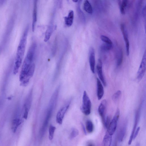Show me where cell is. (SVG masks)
Returning <instances> with one entry per match:
<instances>
[{
	"label": "cell",
	"mask_w": 146,
	"mask_h": 146,
	"mask_svg": "<svg viewBox=\"0 0 146 146\" xmlns=\"http://www.w3.org/2000/svg\"><path fill=\"white\" fill-rule=\"evenodd\" d=\"M29 30V26L25 28L18 44L14 64L13 68V73L16 75L18 72L22 64L26 47L27 39Z\"/></svg>",
	"instance_id": "obj_1"
},
{
	"label": "cell",
	"mask_w": 146,
	"mask_h": 146,
	"mask_svg": "<svg viewBox=\"0 0 146 146\" xmlns=\"http://www.w3.org/2000/svg\"><path fill=\"white\" fill-rule=\"evenodd\" d=\"M36 48V44L33 42L29 47L22 66L19 74V79L21 82L26 78L33 62Z\"/></svg>",
	"instance_id": "obj_2"
},
{
	"label": "cell",
	"mask_w": 146,
	"mask_h": 146,
	"mask_svg": "<svg viewBox=\"0 0 146 146\" xmlns=\"http://www.w3.org/2000/svg\"><path fill=\"white\" fill-rule=\"evenodd\" d=\"M58 97L56 95L53 94L50 99L45 119L40 130L39 135L41 138L44 136L45 133L49 122L56 106Z\"/></svg>",
	"instance_id": "obj_3"
},
{
	"label": "cell",
	"mask_w": 146,
	"mask_h": 146,
	"mask_svg": "<svg viewBox=\"0 0 146 146\" xmlns=\"http://www.w3.org/2000/svg\"><path fill=\"white\" fill-rule=\"evenodd\" d=\"M91 102L86 91L83 92L82 104L80 107L82 112L85 115H88L91 112Z\"/></svg>",
	"instance_id": "obj_4"
},
{
	"label": "cell",
	"mask_w": 146,
	"mask_h": 146,
	"mask_svg": "<svg viewBox=\"0 0 146 146\" xmlns=\"http://www.w3.org/2000/svg\"><path fill=\"white\" fill-rule=\"evenodd\" d=\"M120 115V111L117 109L111 121H110L107 128V131L110 135H112L115 132Z\"/></svg>",
	"instance_id": "obj_5"
},
{
	"label": "cell",
	"mask_w": 146,
	"mask_h": 146,
	"mask_svg": "<svg viewBox=\"0 0 146 146\" xmlns=\"http://www.w3.org/2000/svg\"><path fill=\"white\" fill-rule=\"evenodd\" d=\"M146 67V53L145 51L137 74V78L138 81H140L143 77L145 72Z\"/></svg>",
	"instance_id": "obj_6"
},
{
	"label": "cell",
	"mask_w": 146,
	"mask_h": 146,
	"mask_svg": "<svg viewBox=\"0 0 146 146\" xmlns=\"http://www.w3.org/2000/svg\"><path fill=\"white\" fill-rule=\"evenodd\" d=\"M70 103V102L65 104L58 112L56 117V121L59 124H62L65 115L69 107Z\"/></svg>",
	"instance_id": "obj_7"
},
{
	"label": "cell",
	"mask_w": 146,
	"mask_h": 146,
	"mask_svg": "<svg viewBox=\"0 0 146 146\" xmlns=\"http://www.w3.org/2000/svg\"><path fill=\"white\" fill-rule=\"evenodd\" d=\"M120 29L126 45V54L128 56L129 54V43L127 31L124 24H121Z\"/></svg>",
	"instance_id": "obj_8"
},
{
	"label": "cell",
	"mask_w": 146,
	"mask_h": 146,
	"mask_svg": "<svg viewBox=\"0 0 146 146\" xmlns=\"http://www.w3.org/2000/svg\"><path fill=\"white\" fill-rule=\"evenodd\" d=\"M107 101L105 99L103 100L101 102L98 108L99 113L102 117L103 124H104L106 118L105 115L107 107Z\"/></svg>",
	"instance_id": "obj_9"
},
{
	"label": "cell",
	"mask_w": 146,
	"mask_h": 146,
	"mask_svg": "<svg viewBox=\"0 0 146 146\" xmlns=\"http://www.w3.org/2000/svg\"><path fill=\"white\" fill-rule=\"evenodd\" d=\"M102 60L99 59L98 60L96 65V70L98 77L104 86H106L107 83L104 77L102 72Z\"/></svg>",
	"instance_id": "obj_10"
},
{
	"label": "cell",
	"mask_w": 146,
	"mask_h": 146,
	"mask_svg": "<svg viewBox=\"0 0 146 146\" xmlns=\"http://www.w3.org/2000/svg\"><path fill=\"white\" fill-rule=\"evenodd\" d=\"M89 56L90 68L92 73L94 74L95 72V53L94 49L92 47H91L89 49Z\"/></svg>",
	"instance_id": "obj_11"
},
{
	"label": "cell",
	"mask_w": 146,
	"mask_h": 146,
	"mask_svg": "<svg viewBox=\"0 0 146 146\" xmlns=\"http://www.w3.org/2000/svg\"><path fill=\"white\" fill-rule=\"evenodd\" d=\"M104 93V88L100 80L97 78V95L98 99L101 100Z\"/></svg>",
	"instance_id": "obj_12"
},
{
	"label": "cell",
	"mask_w": 146,
	"mask_h": 146,
	"mask_svg": "<svg viewBox=\"0 0 146 146\" xmlns=\"http://www.w3.org/2000/svg\"><path fill=\"white\" fill-rule=\"evenodd\" d=\"M37 1L38 0H34L32 23V29L33 32L34 31L37 21Z\"/></svg>",
	"instance_id": "obj_13"
},
{
	"label": "cell",
	"mask_w": 146,
	"mask_h": 146,
	"mask_svg": "<svg viewBox=\"0 0 146 146\" xmlns=\"http://www.w3.org/2000/svg\"><path fill=\"white\" fill-rule=\"evenodd\" d=\"M74 13L72 10L69 11L67 16L64 17L65 25L68 27L71 26L74 20Z\"/></svg>",
	"instance_id": "obj_14"
},
{
	"label": "cell",
	"mask_w": 146,
	"mask_h": 146,
	"mask_svg": "<svg viewBox=\"0 0 146 146\" xmlns=\"http://www.w3.org/2000/svg\"><path fill=\"white\" fill-rule=\"evenodd\" d=\"M139 119V112L138 111H137L136 112L135 118V121L134 123V126L131 132V136L130 137L128 144L129 145H130L132 142L133 139V137L134 132L136 130V129L138 121Z\"/></svg>",
	"instance_id": "obj_15"
},
{
	"label": "cell",
	"mask_w": 146,
	"mask_h": 146,
	"mask_svg": "<svg viewBox=\"0 0 146 146\" xmlns=\"http://www.w3.org/2000/svg\"><path fill=\"white\" fill-rule=\"evenodd\" d=\"M54 30V26L52 25H50L47 29L45 35L44 40L45 42L48 41L50 39Z\"/></svg>",
	"instance_id": "obj_16"
},
{
	"label": "cell",
	"mask_w": 146,
	"mask_h": 146,
	"mask_svg": "<svg viewBox=\"0 0 146 146\" xmlns=\"http://www.w3.org/2000/svg\"><path fill=\"white\" fill-rule=\"evenodd\" d=\"M112 141V135L109 134L107 131L105 135L103 140L104 146H110L111 145Z\"/></svg>",
	"instance_id": "obj_17"
},
{
	"label": "cell",
	"mask_w": 146,
	"mask_h": 146,
	"mask_svg": "<svg viewBox=\"0 0 146 146\" xmlns=\"http://www.w3.org/2000/svg\"><path fill=\"white\" fill-rule=\"evenodd\" d=\"M84 10L90 14H92L93 9L90 3L88 0L84 1Z\"/></svg>",
	"instance_id": "obj_18"
},
{
	"label": "cell",
	"mask_w": 146,
	"mask_h": 146,
	"mask_svg": "<svg viewBox=\"0 0 146 146\" xmlns=\"http://www.w3.org/2000/svg\"><path fill=\"white\" fill-rule=\"evenodd\" d=\"M126 130L125 125L123 126L121 129L118 135V139L119 142H121L125 137Z\"/></svg>",
	"instance_id": "obj_19"
},
{
	"label": "cell",
	"mask_w": 146,
	"mask_h": 146,
	"mask_svg": "<svg viewBox=\"0 0 146 146\" xmlns=\"http://www.w3.org/2000/svg\"><path fill=\"white\" fill-rule=\"evenodd\" d=\"M123 59V53L122 49L120 48L117 55V66H119L121 64Z\"/></svg>",
	"instance_id": "obj_20"
},
{
	"label": "cell",
	"mask_w": 146,
	"mask_h": 146,
	"mask_svg": "<svg viewBox=\"0 0 146 146\" xmlns=\"http://www.w3.org/2000/svg\"><path fill=\"white\" fill-rule=\"evenodd\" d=\"M86 129L89 133H92L94 130V125L93 123L90 120H88L86 123Z\"/></svg>",
	"instance_id": "obj_21"
},
{
	"label": "cell",
	"mask_w": 146,
	"mask_h": 146,
	"mask_svg": "<svg viewBox=\"0 0 146 146\" xmlns=\"http://www.w3.org/2000/svg\"><path fill=\"white\" fill-rule=\"evenodd\" d=\"M82 0H78V2L77 6V11L80 19L82 21H84L85 17L83 13L81 11L80 7V4Z\"/></svg>",
	"instance_id": "obj_22"
},
{
	"label": "cell",
	"mask_w": 146,
	"mask_h": 146,
	"mask_svg": "<svg viewBox=\"0 0 146 146\" xmlns=\"http://www.w3.org/2000/svg\"><path fill=\"white\" fill-rule=\"evenodd\" d=\"M128 3V0H122L119 8L121 13L122 15L125 14V10Z\"/></svg>",
	"instance_id": "obj_23"
},
{
	"label": "cell",
	"mask_w": 146,
	"mask_h": 146,
	"mask_svg": "<svg viewBox=\"0 0 146 146\" xmlns=\"http://www.w3.org/2000/svg\"><path fill=\"white\" fill-rule=\"evenodd\" d=\"M56 129V127L52 125L51 124L49 125L48 129V137L50 140H52L53 139Z\"/></svg>",
	"instance_id": "obj_24"
},
{
	"label": "cell",
	"mask_w": 146,
	"mask_h": 146,
	"mask_svg": "<svg viewBox=\"0 0 146 146\" xmlns=\"http://www.w3.org/2000/svg\"><path fill=\"white\" fill-rule=\"evenodd\" d=\"M113 47V44H110L105 43L101 45L100 48L102 51H108L111 49Z\"/></svg>",
	"instance_id": "obj_25"
},
{
	"label": "cell",
	"mask_w": 146,
	"mask_h": 146,
	"mask_svg": "<svg viewBox=\"0 0 146 146\" xmlns=\"http://www.w3.org/2000/svg\"><path fill=\"white\" fill-rule=\"evenodd\" d=\"M79 131L76 128H73L71 129L69 137L70 139H72L77 137L79 134Z\"/></svg>",
	"instance_id": "obj_26"
},
{
	"label": "cell",
	"mask_w": 146,
	"mask_h": 146,
	"mask_svg": "<svg viewBox=\"0 0 146 146\" xmlns=\"http://www.w3.org/2000/svg\"><path fill=\"white\" fill-rule=\"evenodd\" d=\"M121 94V92L120 90H118L115 93L112 95V98L113 100L116 101L119 98Z\"/></svg>",
	"instance_id": "obj_27"
},
{
	"label": "cell",
	"mask_w": 146,
	"mask_h": 146,
	"mask_svg": "<svg viewBox=\"0 0 146 146\" xmlns=\"http://www.w3.org/2000/svg\"><path fill=\"white\" fill-rule=\"evenodd\" d=\"M101 40L106 43L112 44V42L110 39L108 37L104 35H101L100 36Z\"/></svg>",
	"instance_id": "obj_28"
},
{
	"label": "cell",
	"mask_w": 146,
	"mask_h": 146,
	"mask_svg": "<svg viewBox=\"0 0 146 146\" xmlns=\"http://www.w3.org/2000/svg\"><path fill=\"white\" fill-rule=\"evenodd\" d=\"M110 118L109 116H108L105 119L104 124L105 127L107 129L110 122Z\"/></svg>",
	"instance_id": "obj_29"
},
{
	"label": "cell",
	"mask_w": 146,
	"mask_h": 146,
	"mask_svg": "<svg viewBox=\"0 0 146 146\" xmlns=\"http://www.w3.org/2000/svg\"><path fill=\"white\" fill-rule=\"evenodd\" d=\"M140 127H138L137 128L136 130H135L133 137V139H134L137 137V135L138 134L139 131L140 130Z\"/></svg>",
	"instance_id": "obj_30"
},
{
	"label": "cell",
	"mask_w": 146,
	"mask_h": 146,
	"mask_svg": "<svg viewBox=\"0 0 146 146\" xmlns=\"http://www.w3.org/2000/svg\"><path fill=\"white\" fill-rule=\"evenodd\" d=\"M81 125L82 129L83 132L85 135H87V132L86 131V129L85 128V126L82 123H81Z\"/></svg>",
	"instance_id": "obj_31"
},
{
	"label": "cell",
	"mask_w": 146,
	"mask_h": 146,
	"mask_svg": "<svg viewBox=\"0 0 146 146\" xmlns=\"http://www.w3.org/2000/svg\"><path fill=\"white\" fill-rule=\"evenodd\" d=\"M57 1L59 7L62 8V0H57Z\"/></svg>",
	"instance_id": "obj_32"
},
{
	"label": "cell",
	"mask_w": 146,
	"mask_h": 146,
	"mask_svg": "<svg viewBox=\"0 0 146 146\" xmlns=\"http://www.w3.org/2000/svg\"><path fill=\"white\" fill-rule=\"evenodd\" d=\"M6 0H0V6H2Z\"/></svg>",
	"instance_id": "obj_33"
},
{
	"label": "cell",
	"mask_w": 146,
	"mask_h": 146,
	"mask_svg": "<svg viewBox=\"0 0 146 146\" xmlns=\"http://www.w3.org/2000/svg\"><path fill=\"white\" fill-rule=\"evenodd\" d=\"M117 0V2L118 3V5H119V7L121 5V0Z\"/></svg>",
	"instance_id": "obj_34"
},
{
	"label": "cell",
	"mask_w": 146,
	"mask_h": 146,
	"mask_svg": "<svg viewBox=\"0 0 146 146\" xmlns=\"http://www.w3.org/2000/svg\"><path fill=\"white\" fill-rule=\"evenodd\" d=\"M74 2H77L78 1V0H72Z\"/></svg>",
	"instance_id": "obj_35"
}]
</instances>
